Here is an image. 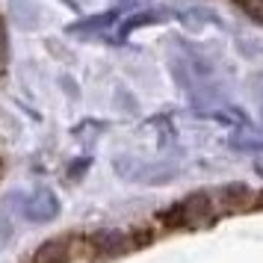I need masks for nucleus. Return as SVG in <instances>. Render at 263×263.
Returning a JSON list of instances; mask_svg holds the SVG:
<instances>
[{
	"mask_svg": "<svg viewBox=\"0 0 263 263\" xmlns=\"http://www.w3.org/2000/svg\"><path fill=\"white\" fill-rule=\"evenodd\" d=\"M68 260V239H50L33 254V263H65Z\"/></svg>",
	"mask_w": 263,
	"mask_h": 263,
	"instance_id": "1",
	"label": "nucleus"
}]
</instances>
